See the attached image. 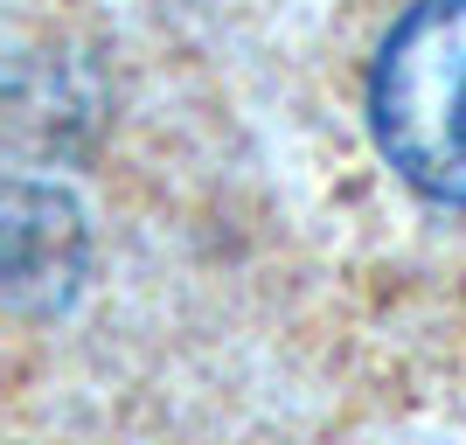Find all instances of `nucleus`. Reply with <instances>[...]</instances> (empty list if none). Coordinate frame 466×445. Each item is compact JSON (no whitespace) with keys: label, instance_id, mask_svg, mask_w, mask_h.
<instances>
[{"label":"nucleus","instance_id":"1","mask_svg":"<svg viewBox=\"0 0 466 445\" xmlns=\"http://www.w3.org/2000/svg\"><path fill=\"white\" fill-rule=\"evenodd\" d=\"M376 147L431 202L466 209V0H418L370 77Z\"/></svg>","mask_w":466,"mask_h":445},{"label":"nucleus","instance_id":"2","mask_svg":"<svg viewBox=\"0 0 466 445\" xmlns=\"http://www.w3.org/2000/svg\"><path fill=\"white\" fill-rule=\"evenodd\" d=\"M7 299L21 313H56L70 292H77L84 271V223L70 209V195L35 188V181H15L7 188Z\"/></svg>","mask_w":466,"mask_h":445}]
</instances>
